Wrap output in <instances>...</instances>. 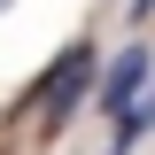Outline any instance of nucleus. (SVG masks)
<instances>
[{
    "instance_id": "1",
    "label": "nucleus",
    "mask_w": 155,
    "mask_h": 155,
    "mask_svg": "<svg viewBox=\"0 0 155 155\" xmlns=\"http://www.w3.org/2000/svg\"><path fill=\"white\" fill-rule=\"evenodd\" d=\"M93 78H101V54L85 47V39H70L47 70H39L31 85V116H39V140H62V124H70L85 101H93Z\"/></svg>"
},
{
    "instance_id": "2",
    "label": "nucleus",
    "mask_w": 155,
    "mask_h": 155,
    "mask_svg": "<svg viewBox=\"0 0 155 155\" xmlns=\"http://www.w3.org/2000/svg\"><path fill=\"white\" fill-rule=\"evenodd\" d=\"M147 70H155V54H147V47L132 39V47H124L116 62H101V78H93V101H101L109 116H124L140 93H147Z\"/></svg>"
},
{
    "instance_id": "3",
    "label": "nucleus",
    "mask_w": 155,
    "mask_h": 155,
    "mask_svg": "<svg viewBox=\"0 0 155 155\" xmlns=\"http://www.w3.org/2000/svg\"><path fill=\"white\" fill-rule=\"evenodd\" d=\"M109 124H116V140H109V155H132V147H140V140H147V132H155V101H147V93H140V101H132V109H124V116H109Z\"/></svg>"
},
{
    "instance_id": "4",
    "label": "nucleus",
    "mask_w": 155,
    "mask_h": 155,
    "mask_svg": "<svg viewBox=\"0 0 155 155\" xmlns=\"http://www.w3.org/2000/svg\"><path fill=\"white\" fill-rule=\"evenodd\" d=\"M132 16H155V0H132Z\"/></svg>"
},
{
    "instance_id": "5",
    "label": "nucleus",
    "mask_w": 155,
    "mask_h": 155,
    "mask_svg": "<svg viewBox=\"0 0 155 155\" xmlns=\"http://www.w3.org/2000/svg\"><path fill=\"white\" fill-rule=\"evenodd\" d=\"M0 8H16V0H0Z\"/></svg>"
}]
</instances>
